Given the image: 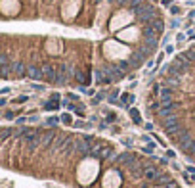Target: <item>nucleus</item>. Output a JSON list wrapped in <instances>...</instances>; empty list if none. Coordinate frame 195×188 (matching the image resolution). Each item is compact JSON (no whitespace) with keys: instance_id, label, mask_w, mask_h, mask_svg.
Returning a JSON list of instances; mask_svg holds the SVG:
<instances>
[{"instance_id":"f257e3e1","label":"nucleus","mask_w":195,"mask_h":188,"mask_svg":"<svg viewBox=\"0 0 195 188\" xmlns=\"http://www.w3.org/2000/svg\"><path fill=\"white\" fill-rule=\"evenodd\" d=\"M98 169H100V165H98V159L96 158H86L82 163L78 165V171H77V179L78 182L82 184V186H88L96 181V177H98Z\"/></svg>"},{"instance_id":"f03ea898","label":"nucleus","mask_w":195,"mask_h":188,"mask_svg":"<svg viewBox=\"0 0 195 188\" xmlns=\"http://www.w3.org/2000/svg\"><path fill=\"white\" fill-rule=\"evenodd\" d=\"M136 17H138V21H142V23H151V21L157 17V10L151 6V4H140L136 10Z\"/></svg>"},{"instance_id":"7ed1b4c3","label":"nucleus","mask_w":195,"mask_h":188,"mask_svg":"<svg viewBox=\"0 0 195 188\" xmlns=\"http://www.w3.org/2000/svg\"><path fill=\"white\" fill-rule=\"evenodd\" d=\"M121 173L119 171H115V169H111V171H107L105 175H103V188H119L121 186Z\"/></svg>"},{"instance_id":"20e7f679","label":"nucleus","mask_w":195,"mask_h":188,"mask_svg":"<svg viewBox=\"0 0 195 188\" xmlns=\"http://www.w3.org/2000/svg\"><path fill=\"white\" fill-rule=\"evenodd\" d=\"M0 10H2L4 14H8V16H14V14H17V2L16 0H2Z\"/></svg>"},{"instance_id":"39448f33","label":"nucleus","mask_w":195,"mask_h":188,"mask_svg":"<svg viewBox=\"0 0 195 188\" xmlns=\"http://www.w3.org/2000/svg\"><path fill=\"white\" fill-rule=\"evenodd\" d=\"M27 75L31 79L38 81V79H44V73H42V67H37V65H29L27 67Z\"/></svg>"},{"instance_id":"423d86ee","label":"nucleus","mask_w":195,"mask_h":188,"mask_svg":"<svg viewBox=\"0 0 195 188\" xmlns=\"http://www.w3.org/2000/svg\"><path fill=\"white\" fill-rule=\"evenodd\" d=\"M11 73L17 75V77L27 75V65H25V63H21V62H14V63H11Z\"/></svg>"},{"instance_id":"0eeeda50","label":"nucleus","mask_w":195,"mask_h":188,"mask_svg":"<svg viewBox=\"0 0 195 188\" xmlns=\"http://www.w3.org/2000/svg\"><path fill=\"white\" fill-rule=\"evenodd\" d=\"M136 37H138V31L134 27L126 29V31H121V35H119V39H122V40H136Z\"/></svg>"},{"instance_id":"6e6552de","label":"nucleus","mask_w":195,"mask_h":188,"mask_svg":"<svg viewBox=\"0 0 195 188\" xmlns=\"http://www.w3.org/2000/svg\"><path fill=\"white\" fill-rule=\"evenodd\" d=\"M55 138V135H54V131H46L44 135H40V144H44V146H48V144H52V140Z\"/></svg>"},{"instance_id":"1a4fd4ad","label":"nucleus","mask_w":195,"mask_h":188,"mask_svg":"<svg viewBox=\"0 0 195 188\" xmlns=\"http://www.w3.org/2000/svg\"><path fill=\"white\" fill-rule=\"evenodd\" d=\"M149 25H151V27L155 29V33H157V35H161V33H163V29H165V21L161 19V17H155V19L151 21V23H149Z\"/></svg>"},{"instance_id":"9d476101","label":"nucleus","mask_w":195,"mask_h":188,"mask_svg":"<svg viewBox=\"0 0 195 188\" xmlns=\"http://www.w3.org/2000/svg\"><path fill=\"white\" fill-rule=\"evenodd\" d=\"M10 73H11V63L0 65V77H10Z\"/></svg>"},{"instance_id":"9b49d317","label":"nucleus","mask_w":195,"mask_h":188,"mask_svg":"<svg viewBox=\"0 0 195 188\" xmlns=\"http://www.w3.org/2000/svg\"><path fill=\"white\" fill-rule=\"evenodd\" d=\"M130 117H132L134 123H138V125L142 123V115H140V112H138V109H130Z\"/></svg>"},{"instance_id":"f8f14e48","label":"nucleus","mask_w":195,"mask_h":188,"mask_svg":"<svg viewBox=\"0 0 195 188\" xmlns=\"http://www.w3.org/2000/svg\"><path fill=\"white\" fill-rule=\"evenodd\" d=\"M46 46H48V50H50V52H54V54H55V52H57V40L50 39V40H48V44H46Z\"/></svg>"},{"instance_id":"ddd939ff","label":"nucleus","mask_w":195,"mask_h":188,"mask_svg":"<svg viewBox=\"0 0 195 188\" xmlns=\"http://www.w3.org/2000/svg\"><path fill=\"white\" fill-rule=\"evenodd\" d=\"M57 108H60L57 100H50V102H46V104H44V109H57Z\"/></svg>"},{"instance_id":"4468645a","label":"nucleus","mask_w":195,"mask_h":188,"mask_svg":"<svg viewBox=\"0 0 195 188\" xmlns=\"http://www.w3.org/2000/svg\"><path fill=\"white\" fill-rule=\"evenodd\" d=\"M140 4H144V0H130V2H128V8H130V10H136Z\"/></svg>"},{"instance_id":"2eb2a0df","label":"nucleus","mask_w":195,"mask_h":188,"mask_svg":"<svg viewBox=\"0 0 195 188\" xmlns=\"http://www.w3.org/2000/svg\"><path fill=\"white\" fill-rule=\"evenodd\" d=\"M61 121L69 125V123H71V115H69V113H63V115H61Z\"/></svg>"},{"instance_id":"dca6fc26","label":"nucleus","mask_w":195,"mask_h":188,"mask_svg":"<svg viewBox=\"0 0 195 188\" xmlns=\"http://www.w3.org/2000/svg\"><path fill=\"white\" fill-rule=\"evenodd\" d=\"M180 12H182V10H180L178 6H172V8H170V14H172V16H178Z\"/></svg>"},{"instance_id":"f3484780","label":"nucleus","mask_w":195,"mask_h":188,"mask_svg":"<svg viewBox=\"0 0 195 188\" xmlns=\"http://www.w3.org/2000/svg\"><path fill=\"white\" fill-rule=\"evenodd\" d=\"M57 123V117H50L48 121H46V125H55Z\"/></svg>"},{"instance_id":"a211bd4d","label":"nucleus","mask_w":195,"mask_h":188,"mask_svg":"<svg viewBox=\"0 0 195 188\" xmlns=\"http://www.w3.org/2000/svg\"><path fill=\"white\" fill-rule=\"evenodd\" d=\"M115 2H117L119 6H128V2H130V0H115Z\"/></svg>"},{"instance_id":"6ab92c4d","label":"nucleus","mask_w":195,"mask_h":188,"mask_svg":"<svg viewBox=\"0 0 195 188\" xmlns=\"http://www.w3.org/2000/svg\"><path fill=\"white\" fill-rule=\"evenodd\" d=\"M107 121H115V113H113V112L107 113Z\"/></svg>"},{"instance_id":"aec40b11","label":"nucleus","mask_w":195,"mask_h":188,"mask_svg":"<svg viewBox=\"0 0 195 188\" xmlns=\"http://www.w3.org/2000/svg\"><path fill=\"white\" fill-rule=\"evenodd\" d=\"M161 2H163L165 6H170V4H172V0H161Z\"/></svg>"},{"instance_id":"412c9836","label":"nucleus","mask_w":195,"mask_h":188,"mask_svg":"<svg viewBox=\"0 0 195 188\" xmlns=\"http://www.w3.org/2000/svg\"><path fill=\"white\" fill-rule=\"evenodd\" d=\"M6 104V100H0V106H4Z\"/></svg>"},{"instance_id":"4be33fe9","label":"nucleus","mask_w":195,"mask_h":188,"mask_svg":"<svg viewBox=\"0 0 195 188\" xmlns=\"http://www.w3.org/2000/svg\"><path fill=\"white\" fill-rule=\"evenodd\" d=\"M157 188H166V186H157Z\"/></svg>"},{"instance_id":"5701e85b","label":"nucleus","mask_w":195,"mask_h":188,"mask_svg":"<svg viewBox=\"0 0 195 188\" xmlns=\"http://www.w3.org/2000/svg\"><path fill=\"white\" fill-rule=\"evenodd\" d=\"M0 132H2V131H0Z\"/></svg>"}]
</instances>
